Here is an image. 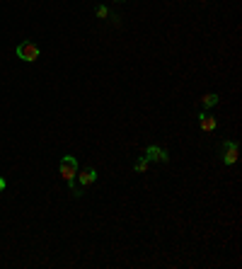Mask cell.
Returning a JSON list of instances; mask_svg holds the SVG:
<instances>
[{"instance_id": "6da1fadb", "label": "cell", "mask_w": 242, "mask_h": 269, "mask_svg": "<svg viewBox=\"0 0 242 269\" xmlns=\"http://www.w3.org/2000/svg\"><path fill=\"white\" fill-rule=\"evenodd\" d=\"M78 175V160L73 158V155H65L63 160H60V177L65 179L70 187H73V179Z\"/></svg>"}, {"instance_id": "7a4b0ae2", "label": "cell", "mask_w": 242, "mask_h": 269, "mask_svg": "<svg viewBox=\"0 0 242 269\" xmlns=\"http://www.w3.org/2000/svg\"><path fill=\"white\" fill-rule=\"evenodd\" d=\"M17 56L22 61H36L39 59V46L31 44V41H22V44L17 46Z\"/></svg>"}, {"instance_id": "3957f363", "label": "cell", "mask_w": 242, "mask_h": 269, "mask_svg": "<svg viewBox=\"0 0 242 269\" xmlns=\"http://www.w3.org/2000/svg\"><path fill=\"white\" fill-rule=\"evenodd\" d=\"M146 158H148V160H155V163H167V160H170L167 150L160 148V146H148V150H146Z\"/></svg>"}, {"instance_id": "277c9868", "label": "cell", "mask_w": 242, "mask_h": 269, "mask_svg": "<svg viewBox=\"0 0 242 269\" xmlns=\"http://www.w3.org/2000/svg\"><path fill=\"white\" fill-rule=\"evenodd\" d=\"M235 160H238V143L230 141V143L223 146V163H225V165H233Z\"/></svg>"}, {"instance_id": "5b68a950", "label": "cell", "mask_w": 242, "mask_h": 269, "mask_svg": "<svg viewBox=\"0 0 242 269\" xmlns=\"http://www.w3.org/2000/svg\"><path fill=\"white\" fill-rule=\"evenodd\" d=\"M75 179H78L83 187H90V184H94V179H97V172H94L92 168H88V170L78 172V175H75Z\"/></svg>"}, {"instance_id": "8992f818", "label": "cell", "mask_w": 242, "mask_h": 269, "mask_svg": "<svg viewBox=\"0 0 242 269\" xmlns=\"http://www.w3.org/2000/svg\"><path fill=\"white\" fill-rule=\"evenodd\" d=\"M199 126L204 131H213L215 129V117H211V114H199Z\"/></svg>"}, {"instance_id": "52a82bcc", "label": "cell", "mask_w": 242, "mask_h": 269, "mask_svg": "<svg viewBox=\"0 0 242 269\" xmlns=\"http://www.w3.org/2000/svg\"><path fill=\"white\" fill-rule=\"evenodd\" d=\"M146 170H148V158L136 160V172H146Z\"/></svg>"}, {"instance_id": "ba28073f", "label": "cell", "mask_w": 242, "mask_h": 269, "mask_svg": "<svg viewBox=\"0 0 242 269\" xmlns=\"http://www.w3.org/2000/svg\"><path fill=\"white\" fill-rule=\"evenodd\" d=\"M213 104H218V95H206L204 97V107H213Z\"/></svg>"}, {"instance_id": "9c48e42d", "label": "cell", "mask_w": 242, "mask_h": 269, "mask_svg": "<svg viewBox=\"0 0 242 269\" xmlns=\"http://www.w3.org/2000/svg\"><path fill=\"white\" fill-rule=\"evenodd\" d=\"M107 15H109V10H107L104 5H99V7H97V17H107Z\"/></svg>"}, {"instance_id": "30bf717a", "label": "cell", "mask_w": 242, "mask_h": 269, "mask_svg": "<svg viewBox=\"0 0 242 269\" xmlns=\"http://www.w3.org/2000/svg\"><path fill=\"white\" fill-rule=\"evenodd\" d=\"M2 189H5V179L0 177V192H2Z\"/></svg>"}, {"instance_id": "8fae6325", "label": "cell", "mask_w": 242, "mask_h": 269, "mask_svg": "<svg viewBox=\"0 0 242 269\" xmlns=\"http://www.w3.org/2000/svg\"><path fill=\"white\" fill-rule=\"evenodd\" d=\"M206 2H209V0H206Z\"/></svg>"}]
</instances>
